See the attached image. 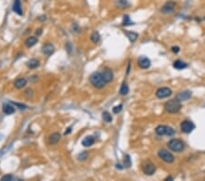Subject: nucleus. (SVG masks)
Instances as JSON below:
<instances>
[{
  "instance_id": "24",
  "label": "nucleus",
  "mask_w": 205,
  "mask_h": 181,
  "mask_svg": "<svg viewBox=\"0 0 205 181\" xmlns=\"http://www.w3.org/2000/svg\"><path fill=\"white\" fill-rule=\"evenodd\" d=\"M120 93L121 95L128 94V93H129V86H128V84H127L126 82H123L122 83V85L120 87Z\"/></svg>"
},
{
  "instance_id": "3",
  "label": "nucleus",
  "mask_w": 205,
  "mask_h": 181,
  "mask_svg": "<svg viewBox=\"0 0 205 181\" xmlns=\"http://www.w3.org/2000/svg\"><path fill=\"white\" fill-rule=\"evenodd\" d=\"M168 147L170 150H172L173 152L180 153L184 149V144L180 139H172L168 143Z\"/></svg>"
},
{
  "instance_id": "20",
  "label": "nucleus",
  "mask_w": 205,
  "mask_h": 181,
  "mask_svg": "<svg viewBox=\"0 0 205 181\" xmlns=\"http://www.w3.org/2000/svg\"><path fill=\"white\" fill-rule=\"evenodd\" d=\"M26 65L30 69H36L39 66V61L36 59H31L26 62Z\"/></svg>"
},
{
  "instance_id": "16",
  "label": "nucleus",
  "mask_w": 205,
  "mask_h": 181,
  "mask_svg": "<svg viewBox=\"0 0 205 181\" xmlns=\"http://www.w3.org/2000/svg\"><path fill=\"white\" fill-rule=\"evenodd\" d=\"M3 112L8 115L13 114L14 113H15V108H14L9 103H5L3 105Z\"/></svg>"
},
{
  "instance_id": "9",
  "label": "nucleus",
  "mask_w": 205,
  "mask_h": 181,
  "mask_svg": "<svg viewBox=\"0 0 205 181\" xmlns=\"http://www.w3.org/2000/svg\"><path fill=\"white\" fill-rule=\"evenodd\" d=\"M175 5L176 3L174 1H169L165 5H164L161 8V12L163 14H170L172 13L174 8H175Z\"/></svg>"
},
{
  "instance_id": "29",
  "label": "nucleus",
  "mask_w": 205,
  "mask_h": 181,
  "mask_svg": "<svg viewBox=\"0 0 205 181\" xmlns=\"http://www.w3.org/2000/svg\"><path fill=\"white\" fill-rule=\"evenodd\" d=\"M123 24H124L125 26L127 25H131L132 22L131 21V19H129V17L128 15L124 16V18H123Z\"/></svg>"
},
{
  "instance_id": "23",
  "label": "nucleus",
  "mask_w": 205,
  "mask_h": 181,
  "mask_svg": "<svg viewBox=\"0 0 205 181\" xmlns=\"http://www.w3.org/2000/svg\"><path fill=\"white\" fill-rule=\"evenodd\" d=\"M102 119L106 123H111L112 122V116L108 112H103L102 114Z\"/></svg>"
},
{
  "instance_id": "5",
  "label": "nucleus",
  "mask_w": 205,
  "mask_h": 181,
  "mask_svg": "<svg viewBox=\"0 0 205 181\" xmlns=\"http://www.w3.org/2000/svg\"><path fill=\"white\" fill-rule=\"evenodd\" d=\"M160 158H161L166 163H172L174 161V156L170 152L165 149H161L158 153Z\"/></svg>"
},
{
  "instance_id": "15",
  "label": "nucleus",
  "mask_w": 205,
  "mask_h": 181,
  "mask_svg": "<svg viewBox=\"0 0 205 181\" xmlns=\"http://www.w3.org/2000/svg\"><path fill=\"white\" fill-rule=\"evenodd\" d=\"M95 142V138L94 136L92 135H88V136H86L83 140H82V145H84V147H90V145H92Z\"/></svg>"
},
{
  "instance_id": "22",
  "label": "nucleus",
  "mask_w": 205,
  "mask_h": 181,
  "mask_svg": "<svg viewBox=\"0 0 205 181\" xmlns=\"http://www.w3.org/2000/svg\"><path fill=\"white\" fill-rule=\"evenodd\" d=\"M126 36L129 38V39L131 41V42H134V41L138 39V34L132 32V31H125Z\"/></svg>"
},
{
  "instance_id": "33",
  "label": "nucleus",
  "mask_w": 205,
  "mask_h": 181,
  "mask_svg": "<svg viewBox=\"0 0 205 181\" xmlns=\"http://www.w3.org/2000/svg\"><path fill=\"white\" fill-rule=\"evenodd\" d=\"M66 51H67L68 53H71V51H72V45L69 42H67L66 44Z\"/></svg>"
},
{
  "instance_id": "8",
  "label": "nucleus",
  "mask_w": 205,
  "mask_h": 181,
  "mask_svg": "<svg viewBox=\"0 0 205 181\" xmlns=\"http://www.w3.org/2000/svg\"><path fill=\"white\" fill-rule=\"evenodd\" d=\"M142 170H143V172H144V173L146 174V175H148V176H151V175H153V174L155 173L156 168H155V166H154L152 163L147 162V163H145L144 165H143V166H142Z\"/></svg>"
},
{
  "instance_id": "25",
  "label": "nucleus",
  "mask_w": 205,
  "mask_h": 181,
  "mask_svg": "<svg viewBox=\"0 0 205 181\" xmlns=\"http://www.w3.org/2000/svg\"><path fill=\"white\" fill-rule=\"evenodd\" d=\"M90 39H91L92 42H94V43H98L99 41V39H100V36H99V32H97V31L93 32V33L91 34Z\"/></svg>"
},
{
  "instance_id": "31",
  "label": "nucleus",
  "mask_w": 205,
  "mask_h": 181,
  "mask_svg": "<svg viewBox=\"0 0 205 181\" xmlns=\"http://www.w3.org/2000/svg\"><path fill=\"white\" fill-rule=\"evenodd\" d=\"M2 181H11L13 180V176L12 175H5L2 178H1Z\"/></svg>"
},
{
  "instance_id": "11",
  "label": "nucleus",
  "mask_w": 205,
  "mask_h": 181,
  "mask_svg": "<svg viewBox=\"0 0 205 181\" xmlns=\"http://www.w3.org/2000/svg\"><path fill=\"white\" fill-rule=\"evenodd\" d=\"M190 96H191V92H190V90H184V92H181L180 93L177 94L176 99H178L180 102L187 101L190 98Z\"/></svg>"
},
{
  "instance_id": "14",
  "label": "nucleus",
  "mask_w": 205,
  "mask_h": 181,
  "mask_svg": "<svg viewBox=\"0 0 205 181\" xmlns=\"http://www.w3.org/2000/svg\"><path fill=\"white\" fill-rule=\"evenodd\" d=\"M42 52L47 55V56H50L54 52V46L50 43H47L42 47Z\"/></svg>"
},
{
  "instance_id": "7",
  "label": "nucleus",
  "mask_w": 205,
  "mask_h": 181,
  "mask_svg": "<svg viewBox=\"0 0 205 181\" xmlns=\"http://www.w3.org/2000/svg\"><path fill=\"white\" fill-rule=\"evenodd\" d=\"M170 95H172V90L168 87H162L157 90L156 92V96L160 99H163V98H167Z\"/></svg>"
},
{
  "instance_id": "2",
  "label": "nucleus",
  "mask_w": 205,
  "mask_h": 181,
  "mask_svg": "<svg viewBox=\"0 0 205 181\" xmlns=\"http://www.w3.org/2000/svg\"><path fill=\"white\" fill-rule=\"evenodd\" d=\"M165 110L170 114H175L178 113L181 108V102L178 99H172L170 100L165 103Z\"/></svg>"
},
{
  "instance_id": "36",
  "label": "nucleus",
  "mask_w": 205,
  "mask_h": 181,
  "mask_svg": "<svg viewBox=\"0 0 205 181\" xmlns=\"http://www.w3.org/2000/svg\"><path fill=\"white\" fill-rule=\"evenodd\" d=\"M67 129H68V130L65 132V135H67V134H69V133H70V132H71V128H70V127H69V128H67Z\"/></svg>"
},
{
  "instance_id": "32",
  "label": "nucleus",
  "mask_w": 205,
  "mask_h": 181,
  "mask_svg": "<svg viewBox=\"0 0 205 181\" xmlns=\"http://www.w3.org/2000/svg\"><path fill=\"white\" fill-rule=\"evenodd\" d=\"M14 104H15L16 106H17L19 109H21V110H25V109H26V106L25 105V104L18 103V102H14Z\"/></svg>"
},
{
  "instance_id": "35",
  "label": "nucleus",
  "mask_w": 205,
  "mask_h": 181,
  "mask_svg": "<svg viewBox=\"0 0 205 181\" xmlns=\"http://www.w3.org/2000/svg\"><path fill=\"white\" fill-rule=\"evenodd\" d=\"M41 33H42V29H38L36 31V34L38 35V36H39V35H41Z\"/></svg>"
},
{
  "instance_id": "19",
  "label": "nucleus",
  "mask_w": 205,
  "mask_h": 181,
  "mask_svg": "<svg viewBox=\"0 0 205 181\" xmlns=\"http://www.w3.org/2000/svg\"><path fill=\"white\" fill-rule=\"evenodd\" d=\"M37 42H38L37 38H35V37H29L28 39H26V40L25 41V44H26V47L31 48V47H33L34 45H36Z\"/></svg>"
},
{
  "instance_id": "1",
  "label": "nucleus",
  "mask_w": 205,
  "mask_h": 181,
  "mask_svg": "<svg viewBox=\"0 0 205 181\" xmlns=\"http://www.w3.org/2000/svg\"><path fill=\"white\" fill-rule=\"evenodd\" d=\"M90 81L91 82V84L98 89H101L103 88L106 84V81H104L103 77H102V74L100 72H94L90 75Z\"/></svg>"
},
{
  "instance_id": "27",
  "label": "nucleus",
  "mask_w": 205,
  "mask_h": 181,
  "mask_svg": "<svg viewBox=\"0 0 205 181\" xmlns=\"http://www.w3.org/2000/svg\"><path fill=\"white\" fill-rule=\"evenodd\" d=\"M78 158H79V160L84 161V160H86V159L88 158V153H87V152H82V153H80V154L78 156Z\"/></svg>"
},
{
  "instance_id": "13",
  "label": "nucleus",
  "mask_w": 205,
  "mask_h": 181,
  "mask_svg": "<svg viewBox=\"0 0 205 181\" xmlns=\"http://www.w3.org/2000/svg\"><path fill=\"white\" fill-rule=\"evenodd\" d=\"M101 74H102V77H103V79L106 82H110L113 80V72L110 71V69H105Z\"/></svg>"
},
{
  "instance_id": "30",
  "label": "nucleus",
  "mask_w": 205,
  "mask_h": 181,
  "mask_svg": "<svg viewBox=\"0 0 205 181\" xmlns=\"http://www.w3.org/2000/svg\"><path fill=\"white\" fill-rule=\"evenodd\" d=\"M126 5H128L127 0H119L118 1V6L120 8H125Z\"/></svg>"
},
{
  "instance_id": "10",
  "label": "nucleus",
  "mask_w": 205,
  "mask_h": 181,
  "mask_svg": "<svg viewBox=\"0 0 205 181\" xmlns=\"http://www.w3.org/2000/svg\"><path fill=\"white\" fill-rule=\"evenodd\" d=\"M138 64L141 69H148L150 66V60L145 56H141L138 60Z\"/></svg>"
},
{
  "instance_id": "12",
  "label": "nucleus",
  "mask_w": 205,
  "mask_h": 181,
  "mask_svg": "<svg viewBox=\"0 0 205 181\" xmlns=\"http://www.w3.org/2000/svg\"><path fill=\"white\" fill-rule=\"evenodd\" d=\"M13 11L19 16L23 15V11H22V6H21V1L20 0H15L13 4Z\"/></svg>"
},
{
  "instance_id": "34",
  "label": "nucleus",
  "mask_w": 205,
  "mask_h": 181,
  "mask_svg": "<svg viewBox=\"0 0 205 181\" xmlns=\"http://www.w3.org/2000/svg\"><path fill=\"white\" fill-rule=\"evenodd\" d=\"M172 51L173 53H178V52L180 51V48L179 47H172Z\"/></svg>"
},
{
  "instance_id": "21",
  "label": "nucleus",
  "mask_w": 205,
  "mask_h": 181,
  "mask_svg": "<svg viewBox=\"0 0 205 181\" xmlns=\"http://www.w3.org/2000/svg\"><path fill=\"white\" fill-rule=\"evenodd\" d=\"M173 67L177 69H185L187 67V63H185V62H183L180 60H178L174 61Z\"/></svg>"
},
{
  "instance_id": "26",
  "label": "nucleus",
  "mask_w": 205,
  "mask_h": 181,
  "mask_svg": "<svg viewBox=\"0 0 205 181\" xmlns=\"http://www.w3.org/2000/svg\"><path fill=\"white\" fill-rule=\"evenodd\" d=\"M131 166V157H129V155H126L125 157H124V166H126V168H129Z\"/></svg>"
},
{
  "instance_id": "6",
  "label": "nucleus",
  "mask_w": 205,
  "mask_h": 181,
  "mask_svg": "<svg viewBox=\"0 0 205 181\" xmlns=\"http://www.w3.org/2000/svg\"><path fill=\"white\" fill-rule=\"evenodd\" d=\"M194 128H195L194 123L190 121H183L181 123V129L183 133H185V134H190V132L193 131Z\"/></svg>"
},
{
  "instance_id": "17",
  "label": "nucleus",
  "mask_w": 205,
  "mask_h": 181,
  "mask_svg": "<svg viewBox=\"0 0 205 181\" xmlns=\"http://www.w3.org/2000/svg\"><path fill=\"white\" fill-rule=\"evenodd\" d=\"M26 84V80L24 78H19L15 81V87L17 89H22Z\"/></svg>"
},
{
  "instance_id": "4",
  "label": "nucleus",
  "mask_w": 205,
  "mask_h": 181,
  "mask_svg": "<svg viewBox=\"0 0 205 181\" xmlns=\"http://www.w3.org/2000/svg\"><path fill=\"white\" fill-rule=\"evenodd\" d=\"M156 134L158 135H168V136H172L175 134V131L170 126L167 125H158L155 129Z\"/></svg>"
},
{
  "instance_id": "18",
  "label": "nucleus",
  "mask_w": 205,
  "mask_h": 181,
  "mask_svg": "<svg viewBox=\"0 0 205 181\" xmlns=\"http://www.w3.org/2000/svg\"><path fill=\"white\" fill-rule=\"evenodd\" d=\"M60 140V134L59 133H54L49 136V143L51 145L57 144Z\"/></svg>"
},
{
  "instance_id": "28",
  "label": "nucleus",
  "mask_w": 205,
  "mask_h": 181,
  "mask_svg": "<svg viewBox=\"0 0 205 181\" xmlns=\"http://www.w3.org/2000/svg\"><path fill=\"white\" fill-rule=\"evenodd\" d=\"M121 110H122V104H120V105H117V106L113 107L112 112H113L114 114H119V113L121 112Z\"/></svg>"
}]
</instances>
